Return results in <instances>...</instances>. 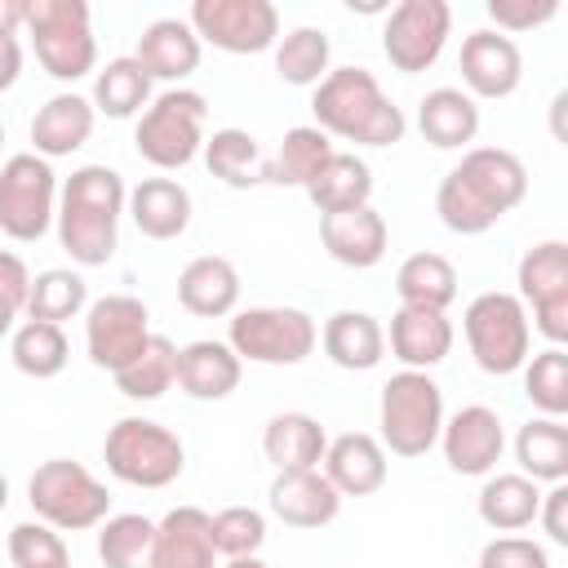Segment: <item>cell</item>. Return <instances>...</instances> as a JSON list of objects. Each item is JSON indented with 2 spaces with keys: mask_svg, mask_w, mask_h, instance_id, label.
<instances>
[{
  "mask_svg": "<svg viewBox=\"0 0 568 568\" xmlns=\"http://www.w3.org/2000/svg\"><path fill=\"white\" fill-rule=\"evenodd\" d=\"M333 44L320 27H297L275 44V75L293 89H315L328 75Z\"/></svg>",
  "mask_w": 568,
  "mask_h": 568,
  "instance_id": "39",
  "label": "cell"
},
{
  "mask_svg": "<svg viewBox=\"0 0 568 568\" xmlns=\"http://www.w3.org/2000/svg\"><path fill=\"white\" fill-rule=\"evenodd\" d=\"M151 106V75L142 71L138 58H111L93 75V111L111 120H129Z\"/></svg>",
  "mask_w": 568,
  "mask_h": 568,
  "instance_id": "36",
  "label": "cell"
},
{
  "mask_svg": "<svg viewBox=\"0 0 568 568\" xmlns=\"http://www.w3.org/2000/svg\"><path fill=\"white\" fill-rule=\"evenodd\" d=\"M93 102L80 98V93H53L36 120H31V142H36V155L40 160H62L71 151H80L93 133Z\"/></svg>",
  "mask_w": 568,
  "mask_h": 568,
  "instance_id": "26",
  "label": "cell"
},
{
  "mask_svg": "<svg viewBox=\"0 0 568 568\" xmlns=\"http://www.w3.org/2000/svg\"><path fill=\"white\" fill-rule=\"evenodd\" d=\"M320 346H324V355H328L337 368H346V373H368V368H377L382 355H386V328H382L377 315H368V311H337V315L324 320Z\"/></svg>",
  "mask_w": 568,
  "mask_h": 568,
  "instance_id": "24",
  "label": "cell"
},
{
  "mask_svg": "<svg viewBox=\"0 0 568 568\" xmlns=\"http://www.w3.org/2000/svg\"><path fill=\"white\" fill-rule=\"evenodd\" d=\"M320 244L328 248L333 262H342L351 271H368L386 257L390 231H386V217L373 204H359V209L324 213L320 217Z\"/></svg>",
  "mask_w": 568,
  "mask_h": 568,
  "instance_id": "18",
  "label": "cell"
},
{
  "mask_svg": "<svg viewBox=\"0 0 568 568\" xmlns=\"http://www.w3.org/2000/svg\"><path fill=\"white\" fill-rule=\"evenodd\" d=\"M519 302L532 306V324L550 346L568 342V244L541 240L519 257Z\"/></svg>",
  "mask_w": 568,
  "mask_h": 568,
  "instance_id": "12",
  "label": "cell"
},
{
  "mask_svg": "<svg viewBox=\"0 0 568 568\" xmlns=\"http://www.w3.org/2000/svg\"><path fill=\"white\" fill-rule=\"evenodd\" d=\"M204 120H209V102L195 89H164L160 98H151V106L142 111L138 129H133V146L146 164L155 169H186L200 146H204Z\"/></svg>",
  "mask_w": 568,
  "mask_h": 568,
  "instance_id": "7",
  "label": "cell"
},
{
  "mask_svg": "<svg viewBox=\"0 0 568 568\" xmlns=\"http://www.w3.org/2000/svg\"><path fill=\"white\" fill-rule=\"evenodd\" d=\"M266 501L288 528H324L342 510V493L324 479V470H275Z\"/></svg>",
  "mask_w": 568,
  "mask_h": 568,
  "instance_id": "19",
  "label": "cell"
},
{
  "mask_svg": "<svg viewBox=\"0 0 568 568\" xmlns=\"http://www.w3.org/2000/svg\"><path fill=\"white\" fill-rule=\"evenodd\" d=\"M0 146H4V124H0Z\"/></svg>",
  "mask_w": 568,
  "mask_h": 568,
  "instance_id": "54",
  "label": "cell"
},
{
  "mask_svg": "<svg viewBox=\"0 0 568 568\" xmlns=\"http://www.w3.org/2000/svg\"><path fill=\"white\" fill-rule=\"evenodd\" d=\"M58 217V178L53 164L36 151L9 155L0 164V231L18 244L40 240Z\"/></svg>",
  "mask_w": 568,
  "mask_h": 568,
  "instance_id": "11",
  "label": "cell"
},
{
  "mask_svg": "<svg viewBox=\"0 0 568 568\" xmlns=\"http://www.w3.org/2000/svg\"><path fill=\"white\" fill-rule=\"evenodd\" d=\"M479 568H550V559L532 537L506 532V537H493L479 550Z\"/></svg>",
  "mask_w": 568,
  "mask_h": 568,
  "instance_id": "48",
  "label": "cell"
},
{
  "mask_svg": "<svg viewBox=\"0 0 568 568\" xmlns=\"http://www.w3.org/2000/svg\"><path fill=\"white\" fill-rule=\"evenodd\" d=\"M541 488L528 475H493L479 488V519L497 532H519L537 519Z\"/></svg>",
  "mask_w": 568,
  "mask_h": 568,
  "instance_id": "35",
  "label": "cell"
},
{
  "mask_svg": "<svg viewBox=\"0 0 568 568\" xmlns=\"http://www.w3.org/2000/svg\"><path fill=\"white\" fill-rule=\"evenodd\" d=\"M417 129H422V138L430 146L457 151V146L475 142V133H479V106H475V98L466 89H453V84L430 89L417 102Z\"/></svg>",
  "mask_w": 568,
  "mask_h": 568,
  "instance_id": "29",
  "label": "cell"
},
{
  "mask_svg": "<svg viewBox=\"0 0 568 568\" xmlns=\"http://www.w3.org/2000/svg\"><path fill=\"white\" fill-rule=\"evenodd\" d=\"M22 13H27V0H0V36H13L22 27Z\"/></svg>",
  "mask_w": 568,
  "mask_h": 568,
  "instance_id": "51",
  "label": "cell"
},
{
  "mask_svg": "<svg viewBox=\"0 0 568 568\" xmlns=\"http://www.w3.org/2000/svg\"><path fill=\"white\" fill-rule=\"evenodd\" d=\"M462 328H466V346L484 373L506 377V373L524 368L532 328H528V311L515 293H479L466 306Z\"/></svg>",
  "mask_w": 568,
  "mask_h": 568,
  "instance_id": "10",
  "label": "cell"
},
{
  "mask_svg": "<svg viewBox=\"0 0 568 568\" xmlns=\"http://www.w3.org/2000/svg\"><path fill=\"white\" fill-rule=\"evenodd\" d=\"M555 13H559V0H488V18L497 22L501 36L546 27Z\"/></svg>",
  "mask_w": 568,
  "mask_h": 568,
  "instance_id": "47",
  "label": "cell"
},
{
  "mask_svg": "<svg viewBox=\"0 0 568 568\" xmlns=\"http://www.w3.org/2000/svg\"><path fill=\"white\" fill-rule=\"evenodd\" d=\"M155 541V519L146 515H106L98 524V559L106 568H146Z\"/></svg>",
  "mask_w": 568,
  "mask_h": 568,
  "instance_id": "42",
  "label": "cell"
},
{
  "mask_svg": "<svg viewBox=\"0 0 568 568\" xmlns=\"http://www.w3.org/2000/svg\"><path fill=\"white\" fill-rule=\"evenodd\" d=\"M9 559H13V568H71L62 532L40 519H27L9 532Z\"/></svg>",
  "mask_w": 568,
  "mask_h": 568,
  "instance_id": "45",
  "label": "cell"
},
{
  "mask_svg": "<svg viewBox=\"0 0 568 568\" xmlns=\"http://www.w3.org/2000/svg\"><path fill=\"white\" fill-rule=\"evenodd\" d=\"M27 501H31L36 519L58 528V532H84V528H98L111 515L106 484L71 457L40 462L36 475L27 479Z\"/></svg>",
  "mask_w": 568,
  "mask_h": 568,
  "instance_id": "4",
  "label": "cell"
},
{
  "mask_svg": "<svg viewBox=\"0 0 568 568\" xmlns=\"http://www.w3.org/2000/svg\"><path fill=\"white\" fill-rule=\"evenodd\" d=\"M537 519L555 546H568V484H550V493H541Z\"/></svg>",
  "mask_w": 568,
  "mask_h": 568,
  "instance_id": "49",
  "label": "cell"
},
{
  "mask_svg": "<svg viewBox=\"0 0 568 568\" xmlns=\"http://www.w3.org/2000/svg\"><path fill=\"white\" fill-rule=\"evenodd\" d=\"M222 568H271L266 559H257V555H240V559H226Z\"/></svg>",
  "mask_w": 568,
  "mask_h": 568,
  "instance_id": "52",
  "label": "cell"
},
{
  "mask_svg": "<svg viewBox=\"0 0 568 568\" xmlns=\"http://www.w3.org/2000/svg\"><path fill=\"white\" fill-rule=\"evenodd\" d=\"M439 444H444V462L457 475H488L501 462L506 430L488 404H466L439 426Z\"/></svg>",
  "mask_w": 568,
  "mask_h": 568,
  "instance_id": "16",
  "label": "cell"
},
{
  "mask_svg": "<svg viewBox=\"0 0 568 568\" xmlns=\"http://www.w3.org/2000/svg\"><path fill=\"white\" fill-rule=\"evenodd\" d=\"M22 75V44L18 36H0V93H9Z\"/></svg>",
  "mask_w": 568,
  "mask_h": 568,
  "instance_id": "50",
  "label": "cell"
},
{
  "mask_svg": "<svg viewBox=\"0 0 568 568\" xmlns=\"http://www.w3.org/2000/svg\"><path fill=\"white\" fill-rule=\"evenodd\" d=\"M311 111L315 129L359 146H395L408 129L404 111L382 93L377 75L364 67H328V75L311 93Z\"/></svg>",
  "mask_w": 568,
  "mask_h": 568,
  "instance_id": "3",
  "label": "cell"
},
{
  "mask_svg": "<svg viewBox=\"0 0 568 568\" xmlns=\"http://www.w3.org/2000/svg\"><path fill=\"white\" fill-rule=\"evenodd\" d=\"M186 22L222 53H262L280 36V9L271 0H195Z\"/></svg>",
  "mask_w": 568,
  "mask_h": 568,
  "instance_id": "14",
  "label": "cell"
},
{
  "mask_svg": "<svg viewBox=\"0 0 568 568\" xmlns=\"http://www.w3.org/2000/svg\"><path fill=\"white\" fill-rule=\"evenodd\" d=\"M328 155H333L328 133L315 129V124H297V129L284 133V142L266 160V182H275V186H306Z\"/></svg>",
  "mask_w": 568,
  "mask_h": 568,
  "instance_id": "38",
  "label": "cell"
},
{
  "mask_svg": "<svg viewBox=\"0 0 568 568\" xmlns=\"http://www.w3.org/2000/svg\"><path fill=\"white\" fill-rule=\"evenodd\" d=\"M453 351V324L444 311H426V306H399L390 315V355L404 368H435L444 364Z\"/></svg>",
  "mask_w": 568,
  "mask_h": 568,
  "instance_id": "21",
  "label": "cell"
},
{
  "mask_svg": "<svg viewBox=\"0 0 568 568\" xmlns=\"http://www.w3.org/2000/svg\"><path fill=\"white\" fill-rule=\"evenodd\" d=\"M178 302L200 315V320H222L235 311L240 302V271L231 257H217V253H204V257H191L178 275Z\"/></svg>",
  "mask_w": 568,
  "mask_h": 568,
  "instance_id": "23",
  "label": "cell"
},
{
  "mask_svg": "<svg viewBox=\"0 0 568 568\" xmlns=\"http://www.w3.org/2000/svg\"><path fill=\"white\" fill-rule=\"evenodd\" d=\"M462 84L470 98H510L524 80V53L501 31H470L462 40Z\"/></svg>",
  "mask_w": 568,
  "mask_h": 568,
  "instance_id": "17",
  "label": "cell"
},
{
  "mask_svg": "<svg viewBox=\"0 0 568 568\" xmlns=\"http://www.w3.org/2000/svg\"><path fill=\"white\" fill-rule=\"evenodd\" d=\"M27 293H31V271L18 253L0 248V337L13 328V320L27 311Z\"/></svg>",
  "mask_w": 568,
  "mask_h": 568,
  "instance_id": "46",
  "label": "cell"
},
{
  "mask_svg": "<svg viewBox=\"0 0 568 568\" xmlns=\"http://www.w3.org/2000/svg\"><path fill=\"white\" fill-rule=\"evenodd\" d=\"M9 355H13V368L44 382V377H58L71 359V346H67V333L58 324H44V320H27L13 328V342H9Z\"/></svg>",
  "mask_w": 568,
  "mask_h": 568,
  "instance_id": "40",
  "label": "cell"
},
{
  "mask_svg": "<svg viewBox=\"0 0 568 568\" xmlns=\"http://www.w3.org/2000/svg\"><path fill=\"white\" fill-rule=\"evenodd\" d=\"M151 337V311L142 297H129V293H106L89 306V320H84V346H89V359L106 373L124 368L142 342Z\"/></svg>",
  "mask_w": 568,
  "mask_h": 568,
  "instance_id": "15",
  "label": "cell"
},
{
  "mask_svg": "<svg viewBox=\"0 0 568 568\" xmlns=\"http://www.w3.org/2000/svg\"><path fill=\"white\" fill-rule=\"evenodd\" d=\"M519 475L532 484H564L568 479V426L559 417H532L515 435Z\"/></svg>",
  "mask_w": 568,
  "mask_h": 568,
  "instance_id": "32",
  "label": "cell"
},
{
  "mask_svg": "<svg viewBox=\"0 0 568 568\" xmlns=\"http://www.w3.org/2000/svg\"><path fill=\"white\" fill-rule=\"evenodd\" d=\"M377 426H382V448L395 457H426L439 444L444 426V395L430 373L404 368L382 386L377 399Z\"/></svg>",
  "mask_w": 568,
  "mask_h": 568,
  "instance_id": "5",
  "label": "cell"
},
{
  "mask_svg": "<svg viewBox=\"0 0 568 568\" xmlns=\"http://www.w3.org/2000/svg\"><path fill=\"white\" fill-rule=\"evenodd\" d=\"M524 395L541 417H564L568 413V355L564 346H546L532 359H524Z\"/></svg>",
  "mask_w": 568,
  "mask_h": 568,
  "instance_id": "43",
  "label": "cell"
},
{
  "mask_svg": "<svg viewBox=\"0 0 568 568\" xmlns=\"http://www.w3.org/2000/svg\"><path fill=\"white\" fill-rule=\"evenodd\" d=\"M302 191L320 209V217L324 213H342V209H359L373 195V169L355 151H333Z\"/></svg>",
  "mask_w": 568,
  "mask_h": 568,
  "instance_id": "31",
  "label": "cell"
},
{
  "mask_svg": "<svg viewBox=\"0 0 568 568\" xmlns=\"http://www.w3.org/2000/svg\"><path fill=\"white\" fill-rule=\"evenodd\" d=\"M4 506H9V479L0 475V510H4Z\"/></svg>",
  "mask_w": 568,
  "mask_h": 568,
  "instance_id": "53",
  "label": "cell"
},
{
  "mask_svg": "<svg viewBox=\"0 0 568 568\" xmlns=\"http://www.w3.org/2000/svg\"><path fill=\"white\" fill-rule=\"evenodd\" d=\"M146 568H217L209 515L200 506H173L164 519H155Z\"/></svg>",
  "mask_w": 568,
  "mask_h": 568,
  "instance_id": "20",
  "label": "cell"
},
{
  "mask_svg": "<svg viewBox=\"0 0 568 568\" xmlns=\"http://www.w3.org/2000/svg\"><path fill=\"white\" fill-rule=\"evenodd\" d=\"M142 71L151 80H173L182 84L195 67H200V36L191 31V22L182 18H155L142 36H138V53Z\"/></svg>",
  "mask_w": 568,
  "mask_h": 568,
  "instance_id": "25",
  "label": "cell"
},
{
  "mask_svg": "<svg viewBox=\"0 0 568 568\" xmlns=\"http://www.w3.org/2000/svg\"><path fill=\"white\" fill-rule=\"evenodd\" d=\"M129 217L146 240H178L191 226V191L173 178H142L129 191Z\"/></svg>",
  "mask_w": 568,
  "mask_h": 568,
  "instance_id": "27",
  "label": "cell"
},
{
  "mask_svg": "<svg viewBox=\"0 0 568 568\" xmlns=\"http://www.w3.org/2000/svg\"><path fill=\"white\" fill-rule=\"evenodd\" d=\"M395 293H399V306L448 311L457 302V271L444 253H413L395 271Z\"/></svg>",
  "mask_w": 568,
  "mask_h": 568,
  "instance_id": "33",
  "label": "cell"
},
{
  "mask_svg": "<svg viewBox=\"0 0 568 568\" xmlns=\"http://www.w3.org/2000/svg\"><path fill=\"white\" fill-rule=\"evenodd\" d=\"M102 462L120 484L169 488L186 466V448L169 426L151 417H120L102 439Z\"/></svg>",
  "mask_w": 568,
  "mask_h": 568,
  "instance_id": "8",
  "label": "cell"
},
{
  "mask_svg": "<svg viewBox=\"0 0 568 568\" xmlns=\"http://www.w3.org/2000/svg\"><path fill=\"white\" fill-rule=\"evenodd\" d=\"M324 479L342 497H368L386 484V448L364 430L337 435L324 448Z\"/></svg>",
  "mask_w": 568,
  "mask_h": 568,
  "instance_id": "22",
  "label": "cell"
},
{
  "mask_svg": "<svg viewBox=\"0 0 568 568\" xmlns=\"http://www.w3.org/2000/svg\"><path fill=\"white\" fill-rule=\"evenodd\" d=\"M84 0H27L22 27L36 40V58L53 80H84L98 67V40Z\"/></svg>",
  "mask_w": 568,
  "mask_h": 568,
  "instance_id": "6",
  "label": "cell"
},
{
  "mask_svg": "<svg viewBox=\"0 0 568 568\" xmlns=\"http://www.w3.org/2000/svg\"><path fill=\"white\" fill-rule=\"evenodd\" d=\"M240 373H244V364L226 342L200 337L178 351V386L191 399H226L240 386Z\"/></svg>",
  "mask_w": 568,
  "mask_h": 568,
  "instance_id": "28",
  "label": "cell"
},
{
  "mask_svg": "<svg viewBox=\"0 0 568 568\" xmlns=\"http://www.w3.org/2000/svg\"><path fill=\"white\" fill-rule=\"evenodd\" d=\"M320 342V328L306 311L297 306H248L231 315L226 328V346L240 355V364H271V368H288L302 364Z\"/></svg>",
  "mask_w": 568,
  "mask_h": 568,
  "instance_id": "9",
  "label": "cell"
},
{
  "mask_svg": "<svg viewBox=\"0 0 568 568\" xmlns=\"http://www.w3.org/2000/svg\"><path fill=\"white\" fill-rule=\"evenodd\" d=\"M528 195V169L506 146H470L435 191V213L453 235L493 231Z\"/></svg>",
  "mask_w": 568,
  "mask_h": 568,
  "instance_id": "1",
  "label": "cell"
},
{
  "mask_svg": "<svg viewBox=\"0 0 568 568\" xmlns=\"http://www.w3.org/2000/svg\"><path fill=\"white\" fill-rule=\"evenodd\" d=\"M324 448L328 435L311 413H275L262 430V453L275 470H320Z\"/></svg>",
  "mask_w": 568,
  "mask_h": 568,
  "instance_id": "30",
  "label": "cell"
},
{
  "mask_svg": "<svg viewBox=\"0 0 568 568\" xmlns=\"http://www.w3.org/2000/svg\"><path fill=\"white\" fill-rule=\"evenodd\" d=\"M129 204L124 178L106 164H80L58 191V244L80 266H106L120 244V213Z\"/></svg>",
  "mask_w": 568,
  "mask_h": 568,
  "instance_id": "2",
  "label": "cell"
},
{
  "mask_svg": "<svg viewBox=\"0 0 568 568\" xmlns=\"http://www.w3.org/2000/svg\"><path fill=\"white\" fill-rule=\"evenodd\" d=\"M111 377H115L120 395H129V399H160L178 382V346L164 333H151L142 342V351Z\"/></svg>",
  "mask_w": 568,
  "mask_h": 568,
  "instance_id": "37",
  "label": "cell"
},
{
  "mask_svg": "<svg viewBox=\"0 0 568 568\" xmlns=\"http://www.w3.org/2000/svg\"><path fill=\"white\" fill-rule=\"evenodd\" d=\"M448 31H453V9L444 0H399L382 27V53L395 71L417 75L435 67V58L448 44Z\"/></svg>",
  "mask_w": 568,
  "mask_h": 568,
  "instance_id": "13",
  "label": "cell"
},
{
  "mask_svg": "<svg viewBox=\"0 0 568 568\" xmlns=\"http://www.w3.org/2000/svg\"><path fill=\"white\" fill-rule=\"evenodd\" d=\"M89 306V284L67 271V266H49L31 280V293H27V320H44V324H58L80 315Z\"/></svg>",
  "mask_w": 568,
  "mask_h": 568,
  "instance_id": "41",
  "label": "cell"
},
{
  "mask_svg": "<svg viewBox=\"0 0 568 568\" xmlns=\"http://www.w3.org/2000/svg\"><path fill=\"white\" fill-rule=\"evenodd\" d=\"M204 164L213 178H222L235 191L266 182V155H262L257 138L244 129H217L213 138H204Z\"/></svg>",
  "mask_w": 568,
  "mask_h": 568,
  "instance_id": "34",
  "label": "cell"
},
{
  "mask_svg": "<svg viewBox=\"0 0 568 568\" xmlns=\"http://www.w3.org/2000/svg\"><path fill=\"white\" fill-rule=\"evenodd\" d=\"M209 524H213V546L226 559L257 555L262 541H266V515L253 510V506H226V510L209 515Z\"/></svg>",
  "mask_w": 568,
  "mask_h": 568,
  "instance_id": "44",
  "label": "cell"
}]
</instances>
